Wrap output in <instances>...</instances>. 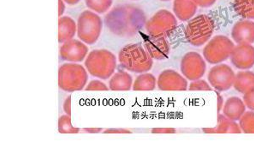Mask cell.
<instances>
[{
	"label": "cell",
	"mask_w": 254,
	"mask_h": 157,
	"mask_svg": "<svg viewBox=\"0 0 254 157\" xmlns=\"http://www.w3.org/2000/svg\"><path fill=\"white\" fill-rule=\"evenodd\" d=\"M108 87L101 80H93L90 81L89 84L87 85L85 90L86 91H108Z\"/></svg>",
	"instance_id": "29"
},
{
	"label": "cell",
	"mask_w": 254,
	"mask_h": 157,
	"mask_svg": "<svg viewBox=\"0 0 254 157\" xmlns=\"http://www.w3.org/2000/svg\"><path fill=\"white\" fill-rule=\"evenodd\" d=\"M216 134H241L242 129L236 121L231 120L225 115L218 114Z\"/></svg>",
	"instance_id": "22"
},
{
	"label": "cell",
	"mask_w": 254,
	"mask_h": 157,
	"mask_svg": "<svg viewBox=\"0 0 254 157\" xmlns=\"http://www.w3.org/2000/svg\"><path fill=\"white\" fill-rule=\"evenodd\" d=\"M176 15L166 9H160L147 20L146 30L150 37H170L177 27Z\"/></svg>",
	"instance_id": "8"
},
{
	"label": "cell",
	"mask_w": 254,
	"mask_h": 157,
	"mask_svg": "<svg viewBox=\"0 0 254 157\" xmlns=\"http://www.w3.org/2000/svg\"><path fill=\"white\" fill-rule=\"evenodd\" d=\"M180 69L182 74L190 81L199 80L204 76L207 64L204 57L196 52H189L182 57Z\"/></svg>",
	"instance_id": "9"
},
{
	"label": "cell",
	"mask_w": 254,
	"mask_h": 157,
	"mask_svg": "<svg viewBox=\"0 0 254 157\" xmlns=\"http://www.w3.org/2000/svg\"><path fill=\"white\" fill-rule=\"evenodd\" d=\"M233 9L244 20H254V0H235Z\"/></svg>",
	"instance_id": "23"
},
{
	"label": "cell",
	"mask_w": 254,
	"mask_h": 157,
	"mask_svg": "<svg viewBox=\"0 0 254 157\" xmlns=\"http://www.w3.org/2000/svg\"><path fill=\"white\" fill-rule=\"evenodd\" d=\"M77 35V22L69 16H61L58 20V41L64 43Z\"/></svg>",
	"instance_id": "17"
},
{
	"label": "cell",
	"mask_w": 254,
	"mask_h": 157,
	"mask_svg": "<svg viewBox=\"0 0 254 157\" xmlns=\"http://www.w3.org/2000/svg\"><path fill=\"white\" fill-rule=\"evenodd\" d=\"M151 132L153 134H175L176 130L175 129H153Z\"/></svg>",
	"instance_id": "33"
},
{
	"label": "cell",
	"mask_w": 254,
	"mask_h": 157,
	"mask_svg": "<svg viewBox=\"0 0 254 157\" xmlns=\"http://www.w3.org/2000/svg\"><path fill=\"white\" fill-rule=\"evenodd\" d=\"M118 61L123 69L136 74L150 71L153 59L147 53L144 47L138 43H130L119 52Z\"/></svg>",
	"instance_id": "2"
},
{
	"label": "cell",
	"mask_w": 254,
	"mask_h": 157,
	"mask_svg": "<svg viewBox=\"0 0 254 157\" xmlns=\"http://www.w3.org/2000/svg\"><path fill=\"white\" fill-rule=\"evenodd\" d=\"M144 12L136 6L123 4L115 7L105 16V24L110 32L121 37H130L146 26Z\"/></svg>",
	"instance_id": "1"
},
{
	"label": "cell",
	"mask_w": 254,
	"mask_h": 157,
	"mask_svg": "<svg viewBox=\"0 0 254 157\" xmlns=\"http://www.w3.org/2000/svg\"><path fill=\"white\" fill-rule=\"evenodd\" d=\"M85 3L89 10L96 14H104L112 7L113 0H85Z\"/></svg>",
	"instance_id": "24"
},
{
	"label": "cell",
	"mask_w": 254,
	"mask_h": 157,
	"mask_svg": "<svg viewBox=\"0 0 254 157\" xmlns=\"http://www.w3.org/2000/svg\"><path fill=\"white\" fill-rule=\"evenodd\" d=\"M157 80L150 73H142L136 78L133 83L134 91H153L156 88Z\"/></svg>",
	"instance_id": "21"
},
{
	"label": "cell",
	"mask_w": 254,
	"mask_h": 157,
	"mask_svg": "<svg viewBox=\"0 0 254 157\" xmlns=\"http://www.w3.org/2000/svg\"><path fill=\"white\" fill-rule=\"evenodd\" d=\"M134 80L127 72L119 70L109 80V88L111 91H130L133 87Z\"/></svg>",
	"instance_id": "19"
},
{
	"label": "cell",
	"mask_w": 254,
	"mask_h": 157,
	"mask_svg": "<svg viewBox=\"0 0 254 157\" xmlns=\"http://www.w3.org/2000/svg\"><path fill=\"white\" fill-rule=\"evenodd\" d=\"M235 90L240 93H246L254 87V73L249 70H243L236 74L234 81Z\"/></svg>",
	"instance_id": "20"
},
{
	"label": "cell",
	"mask_w": 254,
	"mask_h": 157,
	"mask_svg": "<svg viewBox=\"0 0 254 157\" xmlns=\"http://www.w3.org/2000/svg\"><path fill=\"white\" fill-rule=\"evenodd\" d=\"M234 48L233 41L224 35H218L208 41L204 47L203 57L210 64H219L230 58Z\"/></svg>",
	"instance_id": "7"
},
{
	"label": "cell",
	"mask_w": 254,
	"mask_h": 157,
	"mask_svg": "<svg viewBox=\"0 0 254 157\" xmlns=\"http://www.w3.org/2000/svg\"><path fill=\"white\" fill-rule=\"evenodd\" d=\"M231 37L237 44H252L254 43V22L243 20L237 21L231 30Z\"/></svg>",
	"instance_id": "15"
},
{
	"label": "cell",
	"mask_w": 254,
	"mask_h": 157,
	"mask_svg": "<svg viewBox=\"0 0 254 157\" xmlns=\"http://www.w3.org/2000/svg\"><path fill=\"white\" fill-rule=\"evenodd\" d=\"M246 105L243 100L237 97H229L223 106V114L231 120L239 121L245 113Z\"/></svg>",
	"instance_id": "16"
},
{
	"label": "cell",
	"mask_w": 254,
	"mask_h": 157,
	"mask_svg": "<svg viewBox=\"0 0 254 157\" xmlns=\"http://www.w3.org/2000/svg\"><path fill=\"white\" fill-rule=\"evenodd\" d=\"M188 90L189 91H212L213 87L206 80L199 79V80H193L188 86Z\"/></svg>",
	"instance_id": "27"
},
{
	"label": "cell",
	"mask_w": 254,
	"mask_h": 157,
	"mask_svg": "<svg viewBox=\"0 0 254 157\" xmlns=\"http://www.w3.org/2000/svg\"><path fill=\"white\" fill-rule=\"evenodd\" d=\"M88 55V47L80 39H71L62 43L60 49V57L68 63H81L86 60Z\"/></svg>",
	"instance_id": "11"
},
{
	"label": "cell",
	"mask_w": 254,
	"mask_h": 157,
	"mask_svg": "<svg viewBox=\"0 0 254 157\" xmlns=\"http://www.w3.org/2000/svg\"><path fill=\"white\" fill-rule=\"evenodd\" d=\"M64 3L69 4V5H75L77 3H80L81 0H63Z\"/></svg>",
	"instance_id": "37"
},
{
	"label": "cell",
	"mask_w": 254,
	"mask_h": 157,
	"mask_svg": "<svg viewBox=\"0 0 254 157\" xmlns=\"http://www.w3.org/2000/svg\"><path fill=\"white\" fill-rule=\"evenodd\" d=\"M104 134H131V131L124 129H109L104 130Z\"/></svg>",
	"instance_id": "32"
},
{
	"label": "cell",
	"mask_w": 254,
	"mask_h": 157,
	"mask_svg": "<svg viewBox=\"0 0 254 157\" xmlns=\"http://www.w3.org/2000/svg\"><path fill=\"white\" fill-rule=\"evenodd\" d=\"M193 1L200 8L206 9L214 5V3H216L217 0H193Z\"/></svg>",
	"instance_id": "30"
},
{
	"label": "cell",
	"mask_w": 254,
	"mask_h": 157,
	"mask_svg": "<svg viewBox=\"0 0 254 157\" xmlns=\"http://www.w3.org/2000/svg\"><path fill=\"white\" fill-rule=\"evenodd\" d=\"M83 131L90 133V134H98L102 131V129H85Z\"/></svg>",
	"instance_id": "36"
},
{
	"label": "cell",
	"mask_w": 254,
	"mask_h": 157,
	"mask_svg": "<svg viewBox=\"0 0 254 157\" xmlns=\"http://www.w3.org/2000/svg\"><path fill=\"white\" fill-rule=\"evenodd\" d=\"M243 102L245 103L247 108L254 111V87L244 93Z\"/></svg>",
	"instance_id": "28"
},
{
	"label": "cell",
	"mask_w": 254,
	"mask_h": 157,
	"mask_svg": "<svg viewBox=\"0 0 254 157\" xmlns=\"http://www.w3.org/2000/svg\"><path fill=\"white\" fill-rule=\"evenodd\" d=\"M230 58L235 68L249 70L254 66V47L252 44H237Z\"/></svg>",
	"instance_id": "12"
},
{
	"label": "cell",
	"mask_w": 254,
	"mask_h": 157,
	"mask_svg": "<svg viewBox=\"0 0 254 157\" xmlns=\"http://www.w3.org/2000/svg\"><path fill=\"white\" fill-rule=\"evenodd\" d=\"M58 131L61 134H78L80 129L72 125L70 116L66 114L59 117Z\"/></svg>",
	"instance_id": "25"
},
{
	"label": "cell",
	"mask_w": 254,
	"mask_h": 157,
	"mask_svg": "<svg viewBox=\"0 0 254 157\" xmlns=\"http://www.w3.org/2000/svg\"><path fill=\"white\" fill-rule=\"evenodd\" d=\"M66 9V6L65 3L64 2L63 0H58V15L59 17H61Z\"/></svg>",
	"instance_id": "34"
},
{
	"label": "cell",
	"mask_w": 254,
	"mask_h": 157,
	"mask_svg": "<svg viewBox=\"0 0 254 157\" xmlns=\"http://www.w3.org/2000/svg\"><path fill=\"white\" fill-rule=\"evenodd\" d=\"M214 29V20L207 14H200L188 20L184 33L186 40L192 46H202L210 40Z\"/></svg>",
	"instance_id": "5"
},
{
	"label": "cell",
	"mask_w": 254,
	"mask_h": 157,
	"mask_svg": "<svg viewBox=\"0 0 254 157\" xmlns=\"http://www.w3.org/2000/svg\"><path fill=\"white\" fill-rule=\"evenodd\" d=\"M103 29L101 17L92 10L81 12L77 20V36L80 40L88 45L98 42Z\"/></svg>",
	"instance_id": "6"
},
{
	"label": "cell",
	"mask_w": 254,
	"mask_h": 157,
	"mask_svg": "<svg viewBox=\"0 0 254 157\" xmlns=\"http://www.w3.org/2000/svg\"><path fill=\"white\" fill-rule=\"evenodd\" d=\"M117 58L107 49H94L87 55L85 68L93 77L108 80L116 72Z\"/></svg>",
	"instance_id": "3"
},
{
	"label": "cell",
	"mask_w": 254,
	"mask_h": 157,
	"mask_svg": "<svg viewBox=\"0 0 254 157\" xmlns=\"http://www.w3.org/2000/svg\"><path fill=\"white\" fill-rule=\"evenodd\" d=\"M197 7L193 0H174V14L181 21H188L196 14Z\"/></svg>",
	"instance_id": "18"
},
{
	"label": "cell",
	"mask_w": 254,
	"mask_h": 157,
	"mask_svg": "<svg viewBox=\"0 0 254 157\" xmlns=\"http://www.w3.org/2000/svg\"><path fill=\"white\" fill-rule=\"evenodd\" d=\"M87 80V69L77 63H64L59 69V87L64 92L81 91L86 88Z\"/></svg>",
	"instance_id": "4"
},
{
	"label": "cell",
	"mask_w": 254,
	"mask_h": 157,
	"mask_svg": "<svg viewBox=\"0 0 254 157\" xmlns=\"http://www.w3.org/2000/svg\"><path fill=\"white\" fill-rule=\"evenodd\" d=\"M63 108L67 115H71V97H67L63 104Z\"/></svg>",
	"instance_id": "31"
},
{
	"label": "cell",
	"mask_w": 254,
	"mask_h": 157,
	"mask_svg": "<svg viewBox=\"0 0 254 157\" xmlns=\"http://www.w3.org/2000/svg\"><path fill=\"white\" fill-rule=\"evenodd\" d=\"M202 131L206 133V134H216V129L215 128H208V129H203Z\"/></svg>",
	"instance_id": "38"
},
{
	"label": "cell",
	"mask_w": 254,
	"mask_h": 157,
	"mask_svg": "<svg viewBox=\"0 0 254 157\" xmlns=\"http://www.w3.org/2000/svg\"><path fill=\"white\" fill-rule=\"evenodd\" d=\"M144 48L153 60H165L169 57L171 47L166 37H150L145 40Z\"/></svg>",
	"instance_id": "14"
},
{
	"label": "cell",
	"mask_w": 254,
	"mask_h": 157,
	"mask_svg": "<svg viewBox=\"0 0 254 157\" xmlns=\"http://www.w3.org/2000/svg\"><path fill=\"white\" fill-rule=\"evenodd\" d=\"M159 1H162V2H169V1H171V0H159Z\"/></svg>",
	"instance_id": "39"
},
{
	"label": "cell",
	"mask_w": 254,
	"mask_h": 157,
	"mask_svg": "<svg viewBox=\"0 0 254 157\" xmlns=\"http://www.w3.org/2000/svg\"><path fill=\"white\" fill-rule=\"evenodd\" d=\"M217 97H218V114H219L224 106V99L219 92H217Z\"/></svg>",
	"instance_id": "35"
},
{
	"label": "cell",
	"mask_w": 254,
	"mask_h": 157,
	"mask_svg": "<svg viewBox=\"0 0 254 157\" xmlns=\"http://www.w3.org/2000/svg\"><path fill=\"white\" fill-rule=\"evenodd\" d=\"M239 125L244 134H254V111H245L239 120Z\"/></svg>",
	"instance_id": "26"
},
{
	"label": "cell",
	"mask_w": 254,
	"mask_h": 157,
	"mask_svg": "<svg viewBox=\"0 0 254 157\" xmlns=\"http://www.w3.org/2000/svg\"><path fill=\"white\" fill-rule=\"evenodd\" d=\"M157 86L161 91H187L188 89L187 79L173 69L161 72L157 80Z\"/></svg>",
	"instance_id": "13"
},
{
	"label": "cell",
	"mask_w": 254,
	"mask_h": 157,
	"mask_svg": "<svg viewBox=\"0 0 254 157\" xmlns=\"http://www.w3.org/2000/svg\"><path fill=\"white\" fill-rule=\"evenodd\" d=\"M235 74L230 66L224 63L215 64L209 70L208 80L210 86L217 92H226L234 85Z\"/></svg>",
	"instance_id": "10"
}]
</instances>
